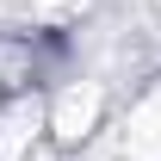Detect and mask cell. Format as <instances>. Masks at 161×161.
Listing matches in <instances>:
<instances>
[{
    "label": "cell",
    "instance_id": "cell-1",
    "mask_svg": "<svg viewBox=\"0 0 161 161\" xmlns=\"http://www.w3.org/2000/svg\"><path fill=\"white\" fill-rule=\"evenodd\" d=\"M105 130V87L99 80H62L56 93L43 99V142L50 149H62V155H75V149H87V142Z\"/></svg>",
    "mask_w": 161,
    "mask_h": 161
},
{
    "label": "cell",
    "instance_id": "cell-2",
    "mask_svg": "<svg viewBox=\"0 0 161 161\" xmlns=\"http://www.w3.org/2000/svg\"><path fill=\"white\" fill-rule=\"evenodd\" d=\"M43 142V99L37 93H6L0 99V161H31Z\"/></svg>",
    "mask_w": 161,
    "mask_h": 161
},
{
    "label": "cell",
    "instance_id": "cell-3",
    "mask_svg": "<svg viewBox=\"0 0 161 161\" xmlns=\"http://www.w3.org/2000/svg\"><path fill=\"white\" fill-rule=\"evenodd\" d=\"M118 142H124V161H161V87H149V93L130 105Z\"/></svg>",
    "mask_w": 161,
    "mask_h": 161
},
{
    "label": "cell",
    "instance_id": "cell-4",
    "mask_svg": "<svg viewBox=\"0 0 161 161\" xmlns=\"http://www.w3.org/2000/svg\"><path fill=\"white\" fill-rule=\"evenodd\" d=\"M31 6H37V13H62L68 0H31Z\"/></svg>",
    "mask_w": 161,
    "mask_h": 161
}]
</instances>
